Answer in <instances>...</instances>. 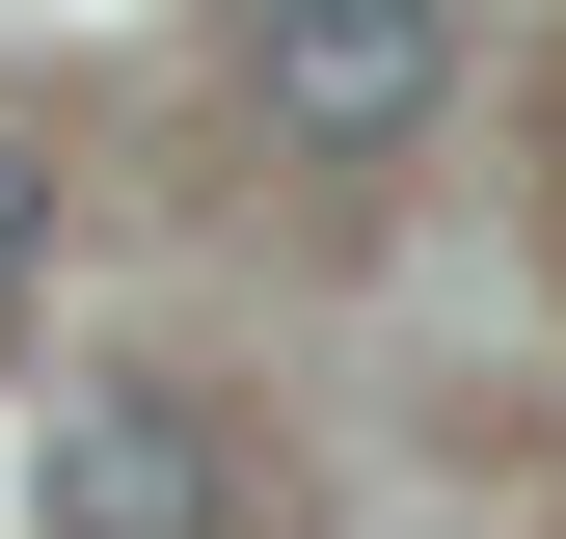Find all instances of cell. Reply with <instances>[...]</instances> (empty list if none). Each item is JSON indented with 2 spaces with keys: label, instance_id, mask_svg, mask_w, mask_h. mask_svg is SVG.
Returning <instances> with one entry per match:
<instances>
[{
  "label": "cell",
  "instance_id": "1",
  "mask_svg": "<svg viewBox=\"0 0 566 539\" xmlns=\"http://www.w3.org/2000/svg\"><path fill=\"white\" fill-rule=\"evenodd\" d=\"M28 539H243V432L189 378H54L28 404Z\"/></svg>",
  "mask_w": 566,
  "mask_h": 539
},
{
  "label": "cell",
  "instance_id": "2",
  "mask_svg": "<svg viewBox=\"0 0 566 539\" xmlns=\"http://www.w3.org/2000/svg\"><path fill=\"white\" fill-rule=\"evenodd\" d=\"M432 82H459V0H270L243 28V108L297 135V162H405Z\"/></svg>",
  "mask_w": 566,
  "mask_h": 539
},
{
  "label": "cell",
  "instance_id": "3",
  "mask_svg": "<svg viewBox=\"0 0 566 539\" xmlns=\"http://www.w3.org/2000/svg\"><path fill=\"white\" fill-rule=\"evenodd\" d=\"M28 243H54V162H28V135H0V297H28Z\"/></svg>",
  "mask_w": 566,
  "mask_h": 539
}]
</instances>
